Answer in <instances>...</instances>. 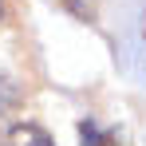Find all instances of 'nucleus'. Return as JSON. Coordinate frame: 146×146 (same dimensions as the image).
Here are the masks:
<instances>
[{
	"instance_id": "nucleus-1",
	"label": "nucleus",
	"mask_w": 146,
	"mask_h": 146,
	"mask_svg": "<svg viewBox=\"0 0 146 146\" xmlns=\"http://www.w3.org/2000/svg\"><path fill=\"white\" fill-rule=\"evenodd\" d=\"M0 146H55V142L48 138L44 126H36V122H20V126H12L8 134H0Z\"/></svg>"
},
{
	"instance_id": "nucleus-2",
	"label": "nucleus",
	"mask_w": 146,
	"mask_h": 146,
	"mask_svg": "<svg viewBox=\"0 0 146 146\" xmlns=\"http://www.w3.org/2000/svg\"><path fill=\"white\" fill-rule=\"evenodd\" d=\"M79 138H83V146H119V134L115 130H107V126H99L91 119L79 126Z\"/></svg>"
},
{
	"instance_id": "nucleus-3",
	"label": "nucleus",
	"mask_w": 146,
	"mask_h": 146,
	"mask_svg": "<svg viewBox=\"0 0 146 146\" xmlns=\"http://www.w3.org/2000/svg\"><path fill=\"white\" fill-rule=\"evenodd\" d=\"M20 103H24V91H20V83H16L12 75H0V119H4V115H12Z\"/></svg>"
},
{
	"instance_id": "nucleus-4",
	"label": "nucleus",
	"mask_w": 146,
	"mask_h": 146,
	"mask_svg": "<svg viewBox=\"0 0 146 146\" xmlns=\"http://www.w3.org/2000/svg\"><path fill=\"white\" fill-rule=\"evenodd\" d=\"M0 16H4V0H0Z\"/></svg>"
}]
</instances>
